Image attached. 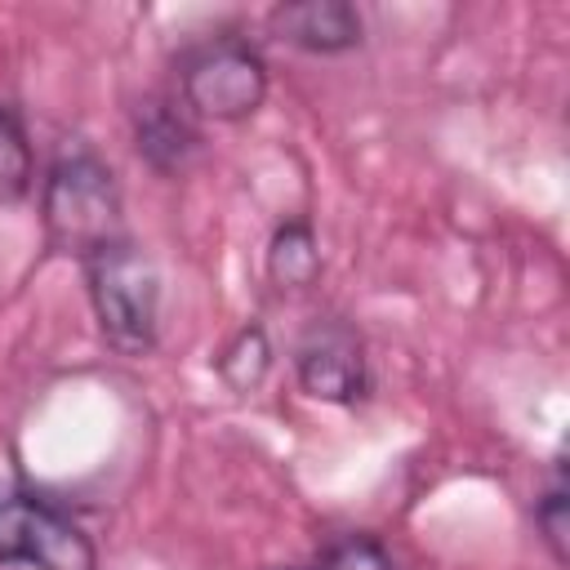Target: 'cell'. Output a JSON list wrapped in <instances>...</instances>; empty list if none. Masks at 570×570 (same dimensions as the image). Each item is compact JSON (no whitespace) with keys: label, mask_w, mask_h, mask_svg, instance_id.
Listing matches in <instances>:
<instances>
[{"label":"cell","mask_w":570,"mask_h":570,"mask_svg":"<svg viewBox=\"0 0 570 570\" xmlns=\"http://www.w3.org/2000/svg\"><path fill=\"white\" fill-rule=\"evenodd\" d=\"M267 62L245 36H209L178 62V94L187 116L214 125H240L267 102Z\"/></svg>","instance_id":"3957f363"},{"label":"cell","mask_w":570,"mask_h":570,"mask_svg":"<svg viewBox=\"0 0 570 570\" xmlns=\"http://www.w3.org/2000/svg\"><path fill=\"white\" fill-rule=\"evenodd\" d=\"M40 223L49 249L80 263L125 240V200L111 165L89 147L62 151L40 187Z\"/></svg>","instance_id":"6da1fadb"},{"label":"cell","mask_w":570,"mask_h":570,"mask_svg":"<svg viewBox=\"0 0 570 570\" xmlns=\"http://www.w3.org/2000/svg\"><path fill=\"white\" fill-rule=\"evenodd\" d=\"M321 570H396V557L365 530L338 534L321 552Z\"/></svg>","instance_id":"7c38bea8"},{"label":"cell","mask_w":570,"mask_h":570,"mask_svg":"<svg viewBox=\"0 0 570 570\" xmlns=\"http://www.w3.org/2000/svg\"><path fill=\"white\" fill-rule=\"evenodd\" d=\"M321 276V240H316V227L294 214L285 223H276L272 240H267V281L276 289H312Z\"/></svg>","instance_id":"ba28073f"},{"label":"cell","mask_w":570,"mask_h":570,"mask_svg":"<svg viewBox=\"0 0 570 570\" xmlns=\"http://www.w3.org/2000/svg\"><path fill=\"white\" fill-rule=\"evenodd\" d=\"M31 183H36V160H31L27 129H22L18 111L0 102V205L27 200Z\"/></svg>","instance_id":"30bf717a"},{"label":"cell","mask_w":570,"mask_h":570,"mask_svg":"<svg viewBox=\"0 0 570 570\" xmlns=\"http://www.w3.org/2000/svg\"><path fill=\"white\" fill-rule=\"evenodd\" d=\"M134 151L151 174L174 178L200 151V129L191 125L187 107H174L165 98H147L134 111Z\"/></svg>","instance_id":"52a82bcc"},{"label":"cell","mask_w":570,"mask_h":570,"mask_svg":"<svg viewBox=\"0 0 570 570\" xmlns=\"http://www.w3.org/2000/svg\"><path fill=\"white\" fill-rule=\"evenodd\" d=\"M80 267H85L89 307L102 338L120 356H147L160 338V272L151 254L125 236L89 254Z\"/></svg>","instance_id":"7a4b0ae2"},{"label":"cell","mask_w":570,"mask_h":570,"mask_svg":"<svg viewBox=\"0 0 570 570\" xmlns=\"http://www.w3.org/2000/svg\"><path fill=\"white\" fill-rule=\"evenodd\" d=\"M0 566L98 570V548L62 508L40 494L13 490L0 494Z\"/></svg>","instance_id":"277c9868"},{"label":"cell","mask_w":570,"mask_h":570,"mask_svg":"<svg viewBox=\"0 0 570 570\" xmlns=\"http://www.w3.org/2000/svg\"><path fill=\"white\" fill-rule=\"evenodd\" d=\"M214 370H218V379H223L236 396L263 387V379H267V370H272V338H267V330H263L258 321H245V325L223 343V352L214 356Z\"/></svg>","instance_id":"9c48e42d"},{"label":"cell","mask_w":570,"mask_h":570,"mask_svg":"<svg viewBox=\"0 0 570 570\" xmlns=\"http://www.w3.org/2000/svg\"><path fill=\"white\" fill-rule=\"evenodd\" d=\"M534 525L552 552L557 566H566V534H570V494H566V476H561V459H557V472L548 481V490L534 499Z\"/></svg>","instance_id":"8fae6325"},{"label":"cell","mask_w":570,"mask_h":570,"mask_svg":"<svg viewBox=\"0 0 570 570\" xmlns=\"http://www.w3.org/2000/svg\"><path fill=\"white\" fill-rule=\"evenodd\" d=\"M294 374L298 387L312 401L325 405H356L370 396V356H365V338L356 334V325H347L343 316H325L312 321L307 334L294 347Z\"/></svg>","instance_id":"5b68a950"},{"label":"cell","mask_w":570,"mask_h":570,"mask_svg":"<svg viewBox=\"0 0 570 570\" xmlns=\"http://www.w3.org/2000/svg\"><path fill=\"white\" fill-rule=\"evenodd\" d=\"M267 570H321V566H267Z\"/></svg>","instance_id":"4fadbf2b"},{"label":"cell","mask_w":570,"mask_h":570,"mask_svg":"<svg viewBox=\"0 0 570 570\" xmlns=\"http://www.w3.org/2000/svg\"><path fill=\"white\" fill-rule=\"evenodd\" d=\"M267 31L298 53L334 58L365 40V18L347 0H289L267 13Z\"/></svg>","instance_id":"8992f818"}]
</instances>
